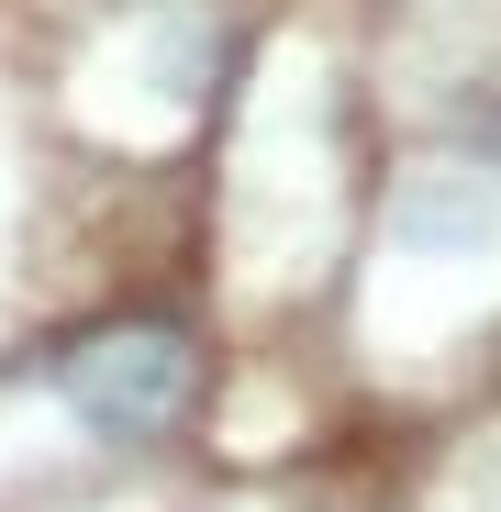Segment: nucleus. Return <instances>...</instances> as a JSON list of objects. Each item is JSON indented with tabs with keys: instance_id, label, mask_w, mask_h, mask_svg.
Instances as JSON below:
<instances>
[{
	"instance_id": "nucleus-1",
	"label": "nucleus",
	"mask_w": 501,
	"mask_h": 512,
	"mask_svg": "<svg viewBox=\"0 0 501 512\" xmlns=\"http://www.w3.org/2000/svg\"><path fill=\"white\" fill-rule=\"evenodd\" d=\"M56 390L78 401V423L112 446H156V435H179V423L201 412V346L179 323H101V334H78V346L56 357Z\"/></svg>"
}]
</instances>
